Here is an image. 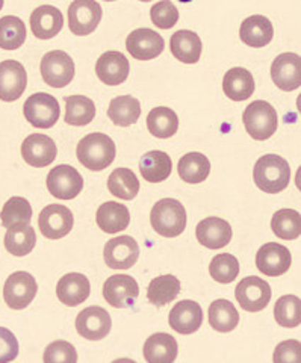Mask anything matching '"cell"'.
<instances>
[{
  "mask_svg": "<svg viewBox=\"0 0 301 363\" xmlns=\"http://www.w3.org/2000/svg\"><path fill=\"white\" fill-rule=\"evenodd\" d=\"M140 295L137 280L126 274L109 277L103 285V298L115 309H127L135 304Z\"/></svg>",
  "mask_w": 301,
  "mask_h": 363,
  "instance_id": "7c38bea8",
  "label": "cell"
},
{
  "mask_svg": "<svg viewBox=\"0 0 301 363\" xmlns=\"http://www.w3.org/2000/svg\"><path fill=\"white\" fill-rule=\"evenodd\" d=\"M195 235L198 242L209 250H220L229 245L232 241V227L230 224L217 217H209L197 224Z\"/></svg>",
  "mask_w": 301,
  "mask_h": 363,
  "instance_id": "7402d4cb",
  "label": "cell"
},
{
  "mask_svg": "<svg viewBox=\"0 0 301 363\" xmlns=\"http://www.w3.org/2000/svg\"><path fill=\"white\" fill-rule=\"evenodd\" d=\"M147 129L156 138H171L179 129V118H177V113L173 109L158 106L149 112Z\"/></svg>",
  "mask_w": 301,
  "mask_h": 363,
  "instance_id": "d6a6232c",
  "label": "cell"
},
{
  "mask_svg": "<svg viewBox=\"0 0 301 363\" xmlns=\"http://www.w3.org/2000/svg\"><path fill=\"white\" fill-rule=\"evenodd\" d=\"M277 324L286 328H295L301 323V301L297 295H283L274 306Z\"/></svg>",
  "mask_w": 301,
  "mask_h": 363,
  "instance_id": "b9f144b4",
  "label": "cell"
},
{
  "mask_svg": "<svg viewBox=\"0 0 301 363\" xmlns=\"http://www.w3.org/2000/svg\"><path fill=\"white\" fill-rule=\"evenodd\" d=\"M153 230L164 238H176L183 233L186 227V211L179 200L162 199L150 212Z\"/></svg>",
  "mask_w": 301,
  "mask_h": 363,
  "instance_id": "3957f363",
  "label": "cell"
},
{
  "mask_svg": "<svg viewBox=\"0 0 301 363\" xmlns=\"http://www.w3.org/2000/svg\"><path fill=\"white\" fill-rule=\"evenodd\" d=\"M173 169L171 157L165 152L152 150L141 157L140 172L141 176L150 184H159L170 177Z\"/></svg>",
  "mask_w": 301,
  "mask_h": 363,
  "instance_id": "f546056e",
  "label": "cell"
},
{
  "mask_svg": "<svg viewBox=\"0 0 301 363\" xmlns=\"http://www.w3.org/2000/svg\"><path fill=\"white\" fill-rule=\"evenodd\" d=\"M46 184L55 199L73 200L84 189V177L72 165H58L50 169Z\"/></svg>",
  "mask_w": 301,
  "mask_h": 363,
  "instance_id": "9c48e42d",
  "label": "cell"
},
{
  "mask_svg": "<svg viewBox=\"0 0 301 363\" xmlns=\"http://www.w3.org/2000/svg\"><path fill=\"white\" fill-rule=\"evenodd\" d=\"M222 91L233 101H244L254 93L253 74L242 67H235L229 70L222 79Z\"/></svg>",
  "mask_w": 301,
  "mask_h": 363,
  "instance_id": "f1b7e54d",
  "label": "cell"
},
{
  "mask_svg": "<svg viewBox=\"0 0 301 363\" xmlns=\"http://www.w3.org/2000/svg\"><path fill=\"white\" fill-rule=\"evenodd\" d=\"M26 26L21 18L6 16L0 18V49L16 50L26 41Z\"/></svg>",
  "mask_w": 301,
  "mask_h": 363,
  "instance_id": "f35d334b",
  "label": "cell"
},
{
  "mask_svg": "<svg viewBox=\"0 0 301 363\" xmlns=\"http://www.w3.org/2000/svg\"><path fill=\"white\" fill-rule=\"evenodd\" d=\"M57 144L47 135L32 133L21 144V156L30 167H47L57 159Z\"/></svg>",
  "mask_w": 301,
  "mask_h": 363,
  "instance_id": "e0dca14e",
  "label": "cell"
},
{
  "mask_svg": "<svg viewBox=\"0 0 301 363\" xmlns=\"http://www.w3.org/2000/svg\"><path fill=\"white\" fill-rule=\"evenodd\" d=\"M38 292L37 280L26 271H17L11 274L4 286V298L8 308L14 311L26 309Z\"/></svg>",
  "mask_w": 301,
  "mask_h": 363,
  "instance_id": "52a82bcc",
  "label": "cell"
},
{
  "mask_svg": "<svg viewBox=\"0 0 301 363\" xmlns=\"http://www.w3.org/2000/svg\"><path fill=\"white\" fill-rule=\"evenodd\" d=\"M141 116V105L138 99L132 96H121L110 100L108 117L115 126L129 128L135 124Z\"/></svg>",
  "mask_w": 301,
  "mask_h": 363,
  "instance_id": "4dcf8cb0",
  "label": "cell"
},
{
  "mask_svg": "<svg viewBox=\"0 0 301 363\" xmlns=\"http://www.w3.org/2000/svg\"><path fill=\"white\" fill-rule=\"evenodd\" d=\"M74 224L73 213L69 208L61 206V204H50L46 206L38 218V227L40 232L47 240H61V238L67 236Z\"/></svg>",
  "mask_w": 301,
  "mask_h": 363,
  "instance_id": "8fae6325",
  "label": "cell"
},
{
  "mask_svg": "<svg viewBox=\"0 0 301 363\" xmlns=\"http://www.w3.org/2000/svg\"><path fill=\"white\" fill-rule=\"evenodd\" d=\"M96 117V105L91 99L85 96L65 97L64 121L70 126H86Z\"/></svg>",
  "mask_w": 301,
  "mask_h": 363,
  "instance_id": "836d02e7",
  "label": "cell"
},
{
  "mask_svg": "<svg viewBox=\"0 0 301 363\" xmlns=\"http://www.w3.org/2000/svg\"><path fill=\"white\" fill-rule=\"evenodd\" d=\"M113 363H137V362L132 360V359H117Z\"/></svg>",
  "mask_w": 301,
  "mask_h": 363,
  "instance_id": "c3c4849f",
  "label": "cell"
},
{
  "mask_svg": "<svg viewBox=\"0 0 301 363\" xmlns=\"http://www.w3.org/2000/svg\"><path fill=\"white\" fill-rule=\"evenodd\" d=\"M102 20V6L94 0H74L69 6V26L77 37L93 33Z\"/></svg>",
  "mask_w": 301,
  "mask_h": 363,
  "instance_id": "30bf717a",
  "label": "cell"
},
{
  "mask_svg": "<svg viewBox=\"0 0 301 363\" xmlns=\"http://www.w3.org/2000/svg\"><path fill=\"white\" fill-rule=\"evenodd\" d=\"M126 48L138 61H150L158 58L165 48V41L158 32L147 28L135 29L129 33Z\"/></svg>",
  "mask_w": 301,
  "mask_h": 363,
  "instance_id": "2e32d148",
  "label": "cell"
},
{
  "mask_svg": "<svg viewBox=\"0 0 301 363\" xmlns=\"http://www.w3.org/2000/svg\"><path fill=\"white\" fill-rule=\"evenodd\" d=\"M181 294V281L171 274L159 276L150 281L147 288V298L154 306H165L177 298Z\"/></svg>",
  "mask_w": 301,
  "mask_h": 363,
  "instance_id": "8d00e7d4",
  "label": "cell"
},
{
  "mask_svg": "<svg viewBox=\"0 0 301 363\" xmlns=\"http://www.w3.org/2000/svg\"><path fill=\"white\" fill-rule=\"evenodd\" d=\"M62 13L52 5H42L33 11L30 16L32 33L40 40H50L62 30Z\"/></svg>",
  "mask_w": 301,
  "mask_h": 363,
  "instance_id": "603a6c76",
  "label": "cell"
},
{
  "mask_svg": "<svg viewBox=\"0 0 301 363\" xmlns=\"http://www.w3.org/2000/svg\"><path fill=\"white\" fill-rule=\"evenodd\" d=\"M150 18L152 23L159 29H171L179 21V11L174 6V4L169 0H162V2L154 4L150 9Z\"/></svg>",
  "mask_w": 301,
  "mask_h": 363,
  "instance_id": "ee69618b",
  "label": "cell"
},
{
  "mask_svg": "<svg viewBox=\"0 0 301 363\" xmlns=\"http://www.w3.org/2000/svg\"><path fill=\"white\" fill-rule=\"evenodd\" d=\"M144 359L147 363H174L179 347L169 333H154L144 344Z\"/></svg>",
  "mask_w": 301,
  "mask_h": 363,
  "instance_id": "484cf974",
  "label": "cell"
},
{
  "mask_svg": "<svg viewBox=\"0 0 301 363\" xmlns=\"http://www.w3.org/2000/svg\"><path fill=\"white\" fill-rule=\"evenodd\" d=\"M23 113L33 128L50 129L61 116L58 100L47 93L32 94L23 105Z\"/></svg>",
  "mask_w": 301,
  "mask_h": 363,
  "instance_id": "5b68a950",
  "label": "cell"
},
{
  "mask_svg": "<svg viewBox=\"0 0 301 363\" xmlns=\"http://www.w3.org/2000/svg\"><path fill=\"white\" fill-rule=\"evenodd\" d=\"M202 40L193 30H177L170 38V50L177 61L195 64L202 56Z\"/></svg>",
  "mask_w": 301,
  "mask_h": 363,
  "instance_id": "83f0119b",
  "label": "cell"
},
{
  "mask_svg": "<svg viewBox=\"0 0 301 363\" xmlns=\"http://www.w3.org/2000/svg\"><path fill=\"white\" fill-rule=\"evenodd\" d=\"M244 126L247 133L256 141L271 138L277 130V112L265 100H256L244 111Z\"/></svg>",
  "mask_w": 301,
  "mask_h": 363,
  "instance_id": "277c9868",
  "label": "cell"
},
{
  "mask_svg": "<svg viewBox=\"0 0 301 363\" xmlns=\"http://www.w3.org/2000/svg\"><path fill=\"white\" fill-rule=\"evenodd\" d=\"M179 176L186 184H202L210 173V162L203 153H188L177 165Z\"/></svg>",
  "mask_w": 301,
  "mask_h": 363,
  "instance_id": "e575fe53",
  "label": "cell"
},
{
  "mask_svg": "<svg viewBox=\"0 0 301 363\" xmlns=\"http://www.w3.org/2000/svg\"><path fill=\"white\" fill-rule=\"evenodd\" d=\"M271 79L282 91H294L301 85V58L297 53H282L271 65Z\"/></svg>",
  "mask_w": 301,
  "mask_h": 363,
  "instance_id": "d6986e66",
  "label": "cell"
},
{
  "mask_svg": "<svg viewBox=\"0 0 301 363\" xmlns=\"http://www.w3.org/2000/svg\"><path fill=\"white\" fill-rule=\"evenodd\" d=\"M4 8V0H0V9Z\"/></svg>",
  "mask_w": 301,
  "mask_h": 363,
  "instance_id": "681fc988",
  "label": "cell"
},
{
  "mask_svg": "<svg viewBox=\"0 0 301 363\" xmlns=\"http://www.w3.org/2000/svg\"><path fill=\"white\" fill-rule=\"evenodd\" d=\"M28 85L25 67L18 61L0 62V100L16 101L23 96Z\"/></svg>",
  "mask_w": 301,
  "mask_h": 363,
  "instance_id": "ac0fdd59",
  "label": "cell"
},
{
  "mask_svg": "<svg viewBox=\"0 0 301 363\" xmlns=\"http://www.w3.org/2000/svg\"><path fill=\"white\" fill-rule=\"evenodd\" d=\"M44 363H77L76 348L67 340H55L44 350Z\"/></svg>",
  "mask_w": 301,
  "mask_h": 363,
  "instance_id": "f6af8a7d",
  "label": "cell"
},
{
  "mask_svg": "<svg viewBox=\"0 0 301 363\" xmlns=\"http://www.w3.org/2000/svg\"><path fill=\"white\" fill-rule=\"evenodd\" d=\"M18 356V340L14 333L0 327V363H9Z\"/></svg>",
  "mask_w": 301,
  "mask_h": 363,
  "instance_id": "7dc6e473",
  "label": "cell"
},
{
  "mask_svg": "<svg viewBox=\"0 0 301 363\" xmlns=\"http://www.w3.org/2000/svg\"><path fill=\"white\" fill-rule=\"evenodd\" d=\"M169 323L174 332L181 335H193L203 324V311L200 304L193 300L176 303L170 312Z\"/></svg>",
  "mask_w": 301,
  "mask_h": 363,
  "instance_id": "44dd1931",
  "label": "cell"
},
{
  "mask_svg": "<svg viewBox=\"0 0 301 363\" xmlns=\"http://www.w3.org/2000/svg\"><path fill=\"white\" fill-rule=\"evenodd\" d=\"M113 327L110 315L100 306L84 309L76 318V330L88 340L105 339Z\"/></svg>",
  "mask_w": 301,
  "mask_h": 363,
  "instance_id": "9a60e30c",
  "label": "cell"
},
{
  "mask_svg": "<svg viewBox=\"0 0 301 363\" xmlns=\"http://www.w3.org/2000/svg\"><path fill=\"white\" fill-rule=\"evenodd\" d=\"M130 72V64L127 58L120 52H105L100 56L96 64V73L97 77L105 85L117 86L123 82H126V79Z\"/></svg>",
  "mask_w": 301,
  "mask_h": 363,
  "instance_id": "ffe728a7",
  "label": "cell"
},
{
  "mask_svg": "<svg viewBox=\"0 0 301 363\" xmlns=\"http://www.w3.org/2000/svg\"><path fill=\"white\" fill-rule=\"evenodd\" d=\"M2 225L6 229L13 227L29 225L32 220V206L30 203L23 197H11L0 212Z\"/></svg>",
  "mask_w": 301,
  "mask_h": 363,
  "instance_id": "ab89813d",
  "label": "cell"
},
{
  "mask_svg": "<svg viewBox=\"0 0 301 363\" xmlns=\"http://www.w3.org/2000/svg\"><path fill=\"white\" fill-rule=\"evenodd\" d=\"M138 257V242L127 235H123L108 241L103 250L105 264L113 269H129L137 264Z\"/></svg>",
  "mask_w": 301,
  "mask_h": 363,
  "instance_id": "4fadbf2b",
  "label": "cell"
},
{
  "mask_svg": "<svg viewBox=\"0 0 301 363\" xmlns=\"http://www.w3.org/2000/svg\"><path fill=\"white\" fill-rule=\"evenodd\" d=\"M79 162L91 172H103L115 159V144L105 133H88L76 149Z\"/></svg>",
  "mask_w": 301,
  "mask_h": 363,
  "instance_id": "7a4b0ae2",
  "label": "cell"
},
{
  "mask_svg": "<svg viewBox=\"0 0 301 363\" xmlns=\"http://www.w3.org/2000/svg\"><path fill=\"white\" fill-rule=\"evenodd\" d=\"M239 37L244 44L254 49H261L268 45L274 37V29L271 21L263 16H250L245 18L239 29Z\"/></svg>",
  "mask_w": 301,
  "mask_h": 363,
  "instance_id": "d4e9b609",
  "label": "cell"
},
{
  "mask_svg": "<svg viewBox=\"0 0 301 363\" xmlns=\"http://www.w3.org/2000/svg\"><path fill=\"white\" fill-rule=\"evenodd\" d=\"M108 189L121 200H133L140 192V182L132 169L117 168L108 179Z\"/></svg>",
  "mask_w": 301,
  "mask_h": 363,
  "instance_id": "d590c367",
  "label": "cell"
},
{
  "mask_svg": "<svg viewBox=\"0 0 301 363\" xmlns=\"http://www.w3.org/2000/svg\"><path fill=\"white\" fill-rule=\"evenodd\" d=\"M253 177L261 191L266 194H278L291 182V167L278 155H265L256 162Z\"/></svg>",
  "mask_w": 301,
  "mask_h": 363,
  "instance_id": "6da1fadb",
  "label": "cell"
},
{
  "mask_svg": "<svg viewBox=\"0 0 301 363\" xmlns=\"http://www.w3.org/2000/svg\"><path fill=\"white\" fill-rule=\"evenodd\" d=\"M293 265V256L289 250L277 242H268L259 248L256 255V267L262 274L268 277H278L288 272Z\"/></svg>",
  "mask_w": 301,
  "mask_h": 363,
  "instance_id": "5bb4252c",
  "label": "cell"
},
{
  "mask_svg": "<svg viewBox=\"0 0 301 363\" xmlns=\"http://www.w3.org/2000/svg\"><path fill=\"white\" fill-rule=\"evenodd\" d=\"M271 229L280 240L293 241L301 235V217L294 209H280L273 215Z\"/></svg>",
  "mask_w": 301,
  "mask_h": 363,
  "instance_id": "60d3db41",
  "label": "cell"
},
{
  "mask_svg": "<svg viewBox=\"0 0 301 363\" xmlns=\"http://www.w3.org/2000/svg\"><path fill=\"white\" fill-rule=\"evenodd\" d=\"M274 363H301V344L300 340L288 339L278 344L273 354Z\"/></svg>",
  "mask_w": 301,
  "mask_h": 363,
  "instance_id": "bcb514c9",
  "label": "cell"
},
{
  "mask_svg": "<svg viewBox=\"0 0 301 363\" xmlns=\"http://www.w3.org/2000/svg\"><path fill=\"white\" fill-rule=\"evenodd\" d=\"M273 291L268 281L259 277H245L238 283L235 297L241 308L247 312H261L271 301Z\"/></svg>",
  "mask_w": 301,
  "mask_h": 363,
  "instance_id": "ba28073f",
  "label": "cell"
},
{
  "mask_svg": "<svg viewBox=\"0 0 301 363\" xmlns=\"http://www.w3.org/2000/svg\"><path fill=\"white\" fill-rule=\"evenodd\" d=\"M37 244V233L30 225H20L8 229L5 235V248L17 257L29 255Z\"/></svg>",
  "mask_w": 301,
  "mask_h": 363,
  "instance_id": "74e56055",
  "label": "cell"
},
{
  "mask_svg": "<svg viewBox=\"0 0 301 363\" xmlns=\"http://www.w3.org/2000/svg\"><path fill=\"white\" fill-rule=\"evenodd\" d=\"M209 324L220 333H229L238 327L239 313L229 300L220 298L209 306Z\"/></svg>",
  "mask_w": 301,
  "mask_h": 363,
  "instance_id": "1f68e13d",
  "label": "cell"
},
{
  "mask_svg": "<svg viewBox=\"0 0 301 363\" xmlns=\"http://www.w3.org/2000/svg\"><path fill=\"white\" fill-rule=\"evenodd\" d=\"M40 72L42 81L53 88H64L69 85L76 73L74 61L69 53L62 50H52L42 56Z\"/></svg>",
  "mask_w": 301,
  "mask_h": 363,
  "instance_id": "8992f818",
  "label": "cell"
},
{
  "mask_svg": "<svg viewBox=\"0 0 301 363\" xmlns=\"http://www.w3.org/2000/svg\"><path fill=\"white\" fill-rule=\"evenodd\" d=\"M209 274L218 283H232L239 274V262L238 259L230 253L217 255L210 260Z\"/></svg>",
  "mask_w": 301,
  "mask_h": 363,
  "instance_id": "7bdbcfd3",
  "label": "cell"
},
{
  "mask_svg": "<svg viewBox=\"0 0 301 363\" xmlns=\"http://www.w3.org/2000/svg\"><path fill=\"white\" fill-rule=\"evenodd\" d=\"M90 292L91 283L81 272L65 274L57 285L58 300L65 306H70V308H74V306H79L86 301V298L90 297Z\"/></svg>",
  "mask_w": 301,
  "mask_h": 363,
  "instance_id": "cb8c5ba5",
  "label": "cell"
},
{
  "mask_svg": "<svg viewBox=\"0 0 301 363\" xmlns=\"http://www.w3.org/2000/svg\"><path fill=\"white\" fill-rule=\"evenodd\" d=\"M96 221L100 230H103L105 233H118L121 230H126L130 224V212L125 204L106 201L102 206H98Z\"/></svg>",
  "mask_w": 301,
  "mask_h": 363,
  "instance_id": "4316f807",
  "label": "cell"
}]
</instances>
